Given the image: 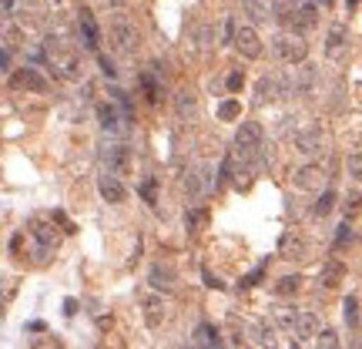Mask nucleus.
I'll return each mask as SVG.
<instances>
[{"label": "nucleus", "instance_id": "nucleus-29", "mask_svg": "<svg viewBox=\"0 0 362 349\" xmlns=\"http://www.w3.org/2000/svg\"><path fill=\"white\" fill-rule=\"evenodd\" d=\"M194 343H198V346H221L218 333H215V326H208V323H198V326H194Z\"/></svg>", "mask_w": 362, "mask_h": 349}, {"label": "nucleus", "instance_id": "nucleus-45", "mask_svg": "<svg viewBox=\"0 0 362 349\" xmlns=\"http://www.w3.org/2000/svg\"><path fill=\"white\" fill-rule=\"evenodd\" d=\"M64 312L67 316H74V312H78V302H74V299H64Z\"/></svg>", "mask_w": 362, "mask_h": 349}, {"label": "nucleus", "instance_id": "nucleus-34", "mask_svg": "<svg viewBox=\"0 0 362 349\" xmlns=\"http://www.w3.org/2000/svg\"><path fill=\"white\" fill-rule=\"evenodd\" d=\"M208 222V212L205 208H188V215H185V225H188V232H198L202 225Z\"/></svg>", "mask_w": 362, "mask_h": 349}, {"label": "nucleus", "instance_id": "nucleus-10", "mask_svg": "<svg viewBox=\"0 0 362 349\" xmlns=\"http://www.w3.org/2000/svg\"><path fill=\"white\" fill-rule=\"evenodd\" d=\"M98 158H101V165L107 171H115V175H121V171H128L131 165V155H128V148L121 142H104L101 144V151H98Z\"/></svg>", "mask_w": 362, "mask_h": 349}, {"label": "nucleus", "instance_id": "nucleus-30", "mask_svg": "<svg viewBox=\"0 0 362 349\" xmlns=\"http://www.w3.org/2000/svg\"><path fill=\"white\" fill-rule=\"evenodd\" d=\"M342 275H346V269H342V262H329V265L322 269V275H319V279H322L325 289H336Z\"/></svg>", "mask_w": 362, "mask_h": 349}, {"label": "nucleus", "instance_id": "nucleus-36", "mask_svg": "<svg viewBox=\"0 0 362 349\" xmlns=\"http://www.w3.org/2000/svg\"><path fill=\"white\" fill-rule=\"evenodd\" d=\"M194 38H198V47H211V44H215V27L211 24H205V27H198V30H194Z\"/></svg>", "mask_w": 362, "mask_h": 349}, {"label": "nucleus", "instance_id": "nucleus-19", "mask_svg": "<svg viewBox=\"0 0 362 349\" xmlns=\"http://www.w3.org/2000/svg\"><path fill=\"white\" fill-rule=\"evenodd\" d=\"M269 316H272V326H275V329L292 333V329H296V319H298V309L292 302H272Z\"/></svg>", "mask_w": 362, "mask_h": 349}, {"label": "nucleus", "instance_id": "nucleus-32", "mask_svg": "<svg viewBox=\"0 0 362 349\" xmlns=\"http://www.w3.org/2000/svg\"><path fill=\"white\" fill-rule=\"evenodd\" d=\"M215 115H218V121H235V118L242 115V104L235 101V98H228V101H218Z\"/></svg>", "mask_w": 362, "mask_h": 349}, {"label": "nucleus", "instance_id": "nucleus-1", "mask_svg": "<svg viewBox=\"0 0 362 349\" xmlns=\"http://www.w3.org/2000/svg\"><path fill=\"white\" fill-rule=\"evenodd\" d=\"M40 51H44V61L54 67L57 78H64V81L81 78V57H78V51H71V44H64L61 38H47Z\"/></svg>", "mask_w": 362, "mask_h": 349}, {"label": "nucleus", "instance_id": "nucleus-39", "mask_svg": "<svg viewBox=\"0 0 362 349\" xmlns=\"http://www.w3.org/2000/svg\"><path fill=\"white\" fill-rule=\"evenodd\" d=\"M218 38V44H232V38H235V24H232V17L228 21H221V30L215 34Z\"/></svg>", "mask_w": 362, "mask_h": 349}, {"label": "nucleus", "instance_id": "nucleus-35", "mask_svg": "<svg viewBox=\"0 0 362 349\" xmlns=\"http://www.w3.org/2000/svg\"><path fill=\"white\" fill-rule=\"evenodd\" d=\"M346 171H349L352 181H362V151H352V155L346 158Z\"/></svg>", "mask_w": 362, "mask_h": 349}, {"label": "nucleus", "instance_id": "nucleus-37", "mask_svg": "<svg viewBox=\"0 0 362 349\" xmlns=\"http://www.w3.org/2000/svg\"><path fill=\"white\" fill-rule=\"evenodd\" d=\"M346 323L359 326V299L356 296H346Z\"/></svg>", "mask_w": 362, "mask_h": 349}, {"label": "nucleus", "instance_id": "nucleus-16", "mask_svg": "<svg viewBox=\"0 0 362 349\" xmlns=\"http://www.w3.org/2000/svg\"><path fill=\"white\" fill-rule=\"evenodd\" d=\"M322 144H325V135H322L319 125H309V128L296 131V148L302 151V155H319Z\"/></svg>", "mask_w": 362, "mask_h": 349}, {"label": "nucleus", "instance_id": "nucleus-7", "mask_svg": "<svg viewBox=\"0 0 362 349\" xmlns=\"http://www.w3.org/2000/svg\"><path fill=\"white\" fill-rule=\"evenodd\" d=\"M232 44H235V51L242 54L245 61H259V57H262V38H259V30H255L252 24L235 27Z\"/></svg>", "mask_w": 362, "mask_h": 349}, {"label": "nucleus", "instance_id": "nucleus-6", "mask_svg": "<svg viewBox=\"0 0 362 349\" xmlns=\"http://www.w3.org/2000/svg\"><path fill=\"white\" fill-rule=\"evenodd\" d=\"M185 188L192 198H205L211 188H215V165H208V161H198L192 171H188V178H185Z\"/></svg>", "mask_w": 362, "mask_h": 349}, {"label": "nucleus", "instance_id": "nucleus-3", "mask_svg": "<svg viewBox=\"0 0 362 349\" xmlns=\"http://www.w3.org/2000/svg\"><path fill=\"white\" fill-rule=\"evenodd\" d=\"M252 91H255V101L259 104H272V101H279V98L296 94V91H292V74H262V78L252 84Z\"/></svg>", "mask_w": 362, "mask_h": 349}, {"label": "nucleus", "instance_id": "nucleus-8", "mask_svg": "<svg viewBox=\"0 0 362 349\" xmlns=\"http://www.w3.org/2000/svg\"><path fill=\"white\" fill-rule=\"evenodd\" d=\"M131 118L124 115V108L117 101H101L98 104V125H101L104 135H117V131L128 125Z\"/></svg>", "mask_w": 362, "mask_h": 349}, {"label": "nucleus", "instance_id": "nucleus-26", "mask_svg": "<svg viewBox=\"0 0 362 349\" xmlns=\"http://www.w3.org/2000/svg\"><path fill=\"white\" fill-rule=\"evenodd\" d=\"M242 11L252 24H262L265 17H272V0H242Z\"/></svg>", "mask_w": 362, "mask_h": 349}, {"label": "nucleus", "instance_id": "nucleus-46", "mask_svg": "<svg viewBox=\"0 0 362 349\" xmlns=\"http://www.w3.org/2000/svg\"><path fill=\"white\" fill-rule=\"evenodd\" d=\"M205 282L211 285V289H221V282H218V279H215V275H211V272H205Z\"/></svg>", "mask_w": 362, "mask_h": 349}, {"label": "nucleus", "instance_id": "nucleus-9", "mask_svg": "<svg viewBox=\"0 0 362 349\" xmlns=\"http://www.w3.org/2000/svg\"><path fill=\"white\" fill-rule=\"evenodd\" d=\"M13 91H30V94H44L47 91V78L40 74L37 67H17L11 78H7Z\"/></svg>", "mask_w": 362, "mask_h": 349}, {"label": "nucleus", "instance_id": "nucleus-15", "mask_svg": "<svg viewBox=\"0 0 362 349\" xmlns=\"http://www.w3.org/2000/svg\"><path fill=\"white\" fill-rule=\"evenodd\" d=\"M30 239H34V246H37L40 259H47L54 248H57V242H61V235L54 232L47 222H34V225H30Z\"/></svg>", "mask_w": 362, "mask_h": 349}, {"label": "nucleus", "instance_id": "nucleus-23", "mask_svg": "<svg viewBox=\"0 0 362 349\" xmlns=\"http://www.w3.org/2000/svg\"><path fill=\"white\" fill-rule=\"evenodd\" d=\"M141 88H144V98H148V101L151 104H158L161 101V67H151V71H141Z\"/></svg>", "mask_w": 362, "mask_h": 349}, {"label": "nucleus", "instance_id": "nucleus-17", "mask_svg": "<svg viewBox=\"0 0 362 349\" xmlns=\"http://www.w3.org/2000/svg\"><path fill=\"white\" fill-rule=\"evenodd\" d=\"M319 329H322V319H319V312L305 309V312H298L296 329H292V333L298 336V343H315V336H319Z\"/></svg>", "mask_w": 362, "mask_h": 349}, {"label": "nucleus", "instance_id": "nucleus-31", "mask_svg": "<svg viewBox=\"0 0 362 349\" xmlns=\"http://www.w3.org/2000/svg\"><path fill=\"white\" fill-rule=\"evenodd\" d=\"M298 289H302V275H282V279L275 282V292H279V296H296Z\"/></svg>", "mask_w": 362, "mask_h": 349}, {"label": "nucleus", "instance_id": "nucleus-20", "mask_svg": "<svg viewBox=\"0 0 362 349\" xmlns=\"http://www.w3.org/2000/svg\"><path fill=\"white\" fill-rule=\"evenodd\" d=\"M78 30H81V40L88 44L90 51H98V44H101V34H98V21H94V13L84 7L78 13Z\"/></svg>", "mask_w": 362, "mask_h": 349}, {"label": "nucleus", "instance_id": "nucleus-44", "mask_svg": "<svg viewBox=\"0 0 362 349\" xmlns=\"http://www.w3.org/2000/svg\"><path fill=\"white\" fill-rule=\"evenodd\" d=\"M349 239V225H339V232H336V242H346Z\"/></svg>", "mask_w": 362, "mask_h": 349}, {"label": "nucleus", "instance_id": "nucleus-22", "mask_svg": "<svg viewBox=\"0 0 362 349\" xmlns=\"http://www.w3.org/2000/svg\"><path fill=\"white\" fill-rule=\"evenodd\" d=\"M175 115H178L181 121H194V115H198V98H194V91L181 88L178 94H175Z\"/></svg>", "mask_w": 362, "mask_h": 349}, {"label": "nucleus", "instance_id": "nucleus-43", "mask_svg": "<svg viewBox=\"0 0 362 349\" xmlns=\"http://www.w3.org/2000/svg\"><path fill=\"white\" fill-rule=\"evenodd\" d=\"M7 67H11V51L0 47V71H7Z\"/></svg>", "mask_w": 362, "mask_h": 349}, {"label": "nucleus", "instance_id": "nucleus-4", "mask_svg": "<svg viewBox=\"0 0 362 349\" xmlns=\"http://www.w3.org/2000/svg\"><path fill=\"white\" fill-rule=\"evenodd\" d=\"M262 138H265V131H262L259 121H245V125H238V131H235V155L252 161V158L262 151Z\"/></svg>", "mask_w": 362, "mask_h": 349}, {"label": "nucleus", "instance_id": "nucleus-24", "mask_svg": "<svg viewBox=\"0 0 362 349\" xmlns=\"http://www.w3.org/2000/svg\"><path fill=\"white\" fill-rule=\"evenodd\" d=\"M298 7H302V0H272V17H275L279 24H288V27H292Z\"/></svg>", "mask_w": 362, "mask_h": 349}, {"label": "nucleus", "instance_id": "nucleus-25", "mask_svg": "<svg viewBox=\"0 0 362 349\" xmlns=\"http://www.w3.org/2000/svg\"><path fill=\"white\" fill-rule=\"evenodd\" d=\"M279 252H282L285 259L298 262V259H305V242H302V239H298V235L285 232V235H282V242H279Z\"/></svg>", "mask_w": 362, "mask_h": 349}, {"label": "nucleus", "instance_id": "nucleus-41", "mask_svg": "<svg viewBox=\"0 0 362 349\" xmlns=\"http://www.w3.org/2000/svg\"><path fill=\"white\" fill-rule=\"evenodd\" d=\"M141 198L148 202V205H155V198H158V185H155V181H144V185H141Z\"/></svg>", "mask_w": 362, "mask_h": 349}, {"label": "nucleus", "instance_id": "nucleus-42", "mask_svg": "<svg viewBox=\"0 0 362 349\" xmlns=\"http://www.w3.org/2000/svg\"><path fill=\"white\" fill-rule=\"evenodd\" d=\"M225 84H228V91H232V94H235V91L242 88V71H238V67H235L232 74H228V78H225Z\"/></svg>", "mask_w": 362, "mask_h": 349}, {"label": "nucleus", "instance_id": "nucleus-38", "mask_svg": "<svg viewBox=\"0 0 362 349\" xmlns=\"http://www.w3.org/2000/svg\"><path fill=\"white\" fill-rule=\"evenodd\" d=\"M315 343H319V346H325V349H332V346H339V333H336V329H319Z\"/></svg>", "mask_w": 362, "mask_h": 349}, {"label": "nucleus", "instance_id": "nucleus-28", "mask_svg": "<svg viewBox=\"0 0 362 349\" xmlns=\"http://www.w3.org/2000/svg\"><path fill=\"white\" fill-rule=\"evenodd\" d=\"M315 24H319V7H315V4H302L296 13V21H292V27H296V30H312Z\"/></svg>", "mask_w": 362, "mask_h": 349}, {"label": "nucleus", "instance_id": "nucleus-14", "mask_svg": "<svg viewBox=\"0 0 362 349\" xmlns=\"http://www.w3.org/2000/svg\"><path fill=\"white\" fill-rule=\"evenodd\" d=\"M346 51H349V27L332 24L325 30V57H329V61H339Z\"/></svg>", "mask_w": 362, "mask_h": 349}, {"label": "nucleus", "instance_id": "nucleus-40", "mask_svg": "<svg viewBox=\"0 0 362 349\" xmlns=\"http://www.w3.org/2000/svg\"><path fill=\"white\" fill-rule=\"evenodd\" d=\"M98 64H101V71H104V74H107V78H115V74H117L115 61H111L107 54H101V51H98Z\"/></svg>", "mask_w": 362, "mask_h": 349}, {"label": "nucleus", "instance_id": "nucleus-47", "mask_svg": "<svg viewBox=\"0 0 362 349\" xmlns=\"http://www.w3.org/2000/svg\"><path fill=\"white\" fill-rule=\"evenodd\" d=\"M356 4H359V0H349V7H356Z\"/></svg>", "mask_w": 362, "mask_h": 349}, {"label": "nucleus", "instance_id": "nucleus-11", "mask_svg": "<svg viewBox=\"0 0 362 349\" xmlns=\"http://www.w3.org/2000/svg\"><path fill=\"white\" fill-rule=\"evenodd\" d=\"M292 181H296V188H302V192H319L325 185V168L319 161H305L302 168H296Z\"/></svg>", "mask_w": 362, "mask_h": 349}, {"label": "nucleus", "instance_id": "nucleus-27", "mask_svg": "<svg viewBox=\"0 0 362 349\" xmlns=\"http://www.w3.org/2000/svg\"><path fill=\"white\" fill-rule=\"evenodd\" d=\"M248 336H252V343H259V346H275V326L259 319V323L248 326Z\"/></svg>", "mask_w": 362, "mask_h": 349}, {"label": "nucleus", "instance_id": "nucleus-21", "mask_svg": "<svg viewBox=\"0 0 362 349\" xmlns=\"http://www.w3.org/2000/svg\"><path fill=\"white\" fill-rule=\"evenodd\" d=\"M315 81H319V74H315V67L312 64H296V74H292V91L296 94H309L312 88H315Z\"/></svg>", "mask_w": 362, "mask_h": 349}, {"label": "nucleus", "instance_id": "nucleus-13", "mask_svg": "<svg viewBox=\"0 0 362 349\" xmlns=\"http://www.w3.org/2000/svg\"><path fill=\"white\" fill-rule=\"evenodd\" d=\"M148 285H151L155 292H161V296H171V292H178V275H175L168 265L155 262V265L148 269Z\"/></svg>", "mask_w": 362, "mask_h": 349}, {"label": "nucleus", "instance_id": "nucleus-5", "mask_svg": "<svg viewBox=\"0 0 362 349\" xmlns=\"http://www.w3.org/2000/svg\"><path fill=\"white\" fill-rule=\"evenodd\" d=\"M138 44H141L138 27L131 24L128 17H115V21H111V47H115L117 54H134Z\"/></svg>", "mask_w": 362, "mask_h": 349}, {"label": "nucleus", "instance_id": "nucleus-33", "mask_svg": "<svg viewBox=\"0 0 362 349\" xmlns=\"http://www.w3.org/2000/svg\"><path fill=\"white\" fill-rule=\"evenodd\" d=\"M332 208H336V192H322L319 202H315V208H312V215H315V219H325Z\"/></svg>", "mask_w": 362, "mask_h": 349}, {"label": "nucleus", "instance_id": "nucleus-18", "mask_svg": "<svg viewBox=\"0 0 362 349\" xmlns=\"http://www.w3.org/2000/svg\"><path fill=\"white\" fill-rule=\"evenodd\" d=\"M141 316H144V323L151 326V329H158V326L165 323V299H161V292H148V296L141 299Z\"/></svg>", "mask_w": 362, "mask_h": 349}, {"label": "nucleus", "instance_id": "nucleus-12", "mask_svg": "<svg viewBox=\"0 0 362 349\" xmlns=\"http://www.w3.org/2000/svg\"><path fill=\"white\" fill-rule=\"evenodd\" d=\"M98 192H101V198L107 202V205H121V202L128 198V188H124V181L117 178L115 171L98 175Z\"/></svg>", "mask_w": 362, "mask_h": 349}, {"label": "nucleus", "instance_id": "nucleus-2", "mask_svg": "<svg viewBox=\"0 0 362 349\" xmlns=\"http://www.w3.org/2000/svg\"><path fill=\"white\" fill-rule=\"evenodd\" d=\"M272 54L282 61V64L296 67L302 64L305 57H309V44L302 40V34H292V30H279L275 38H272Z\"/></svg>", "mask_w": 362, "mask_h": 349}]
</instances>
